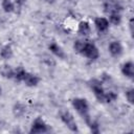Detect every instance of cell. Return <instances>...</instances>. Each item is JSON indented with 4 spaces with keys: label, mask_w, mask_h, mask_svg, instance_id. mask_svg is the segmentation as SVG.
I'll list each match as a JSON object with an SVG mask.
<instances>
[{
    "label": "cell",
    "mask_w": 134,
    "mask_h": 134,
    "mask_svg": "<svg viewBox=\"0 0 134 134\" xmlns=\"http://www.w3.org/2000/svg\"><path fill=\"white\" fill-rule=\"evenodd\" d=\"M71 104H72V107L75 109V111L84 118L85 122L88 125L91 121V119H92L90 117V115H89V105H88V102L85 98L75 97V98L72 99Z\"/></svg>",
    "instance_id": "6da1fadb"
},
{
    "label": "cell",
    "mask_w": 134,
    "mask_h": 134,
    "mask_svg": "<svg viewBox=\"0 0 134 134\" xmlns=\"http://www.w3.org/2000/svg\"><path fill=\"white\" fill-rule=\"evenodd\" d=\"M89 87L91 88L95 98L99 102V103H106V98H105V90L102 87V82L97 79H92L89 81Z\"/></svg>",
    "instance_id": "7a4b0ae2"
},
{
    "label": "cell",
    "mask_w": 134,
    "mask_h": 134,
    "mask_svg": "<svg viewBox=\"0 0 134 134\" xmlns=\"http://www.w3.org/2000/svg\"><path fill=\"white\" fill-rule=\"evenodd\" d=\"M49 131H50V129H49L48 125L41 117H37L31 124L29 133H31V134H41V133H47Z\"/></svg>",
    "instance_id": "3957f363"
},
{
    "label": "cell",
    "mask_w": 134,
    "mask_h": 134,
    "mask_svg": "<svg viewBox=\"0 0 134 134\" xmlns=\"http://www.w3.org/2000/svg\"><path fill=\"white\" fill-rule=\"evenodd\" d=\"M60 118L63 121V124L72 132H77V125L75 122V119L73 117V115L69 112V111H63L60 113Z\"/></svg>",
    "instance_id": "277c9868"
},
{
    "label": "cell",
    "mask_w": 134,
    "mask_h": 134,
    "mask_svg": "<svg viewBox=\"0 0 134 134\" xmlns=\"http://www.w3.org/2000/svg\"><path fill=\"white\" fill-rule=\"evenodd\" d=\"M83 55H85L86 58L90 59V60H96L99 55V52H98V49L97 47L93 44V43H90V42H85V45H84V48H83V51L82 53Z\"/></svg>",
    "instance_id": "5b68a950"
},
{
    "label": "cell",
    "mask_w": 134,
    "mask_h": 134,
    "mask_svg": "<svg viewBox=\"0 0 134 134\" xmlns=\"http://www.w3.org/2000/svg\"><path fill=\"white\" fill-rule=\"evenodd\" d=\"M109 21L108 19L104 18V17H97L95 18L94 20V25H95V28L99 31V32H104V31H107L108 28H109Z\"/></svg>",
    "instance_id": "8992f818"
},
{
    "label": "cell",
    "mask_w": 134,
    "mask_h": 134,
    "mask_svg": "<svg viewBox=\"0 0 134 134\" xmlns=\"http://www.w3.org/2000/svg\"><path fill=\"white\" fill-rule=\"evenodd\" d=\"M48 48H49V50H50L55 57H58L59 59L64 60V59L66 58V53H65V51H64L63 48H62L59 44H57L55 42L50 43V44L48 45Z\"/></svg>",
    "instance_id": "52a82bcc"
},
{
    "label": "cell",
    "mask_w": 134,
    "mask_h": 134,
    "mask_svg": "<svg viewBox=\"0 0 134 134\" xmlns=\"http://www.w3.org/2000/svg\"><path fill=\"white\" fill-rule=\"evenodd\" d=\"M104 8H105V12L108 14L119 13V10H121V6L113 0H107L106 3L104 4Z\"/></svg>",
    "instance_id": "ba28073f"
},
{
    "label": "cell",
    "mask_w": 134,
    "mask_h": 134,
    "mask_svg": "<svg viewBox=\"0 0 134 134\" xmlns=\"http://www.w3.org/2000/svg\"><path fill=\"white\" fill-rule=\"evenodd\" d=\"M121 73L129 79H133V76H134V64L132 61H128V62L122 64Z\"/></svg>",
    "instance_id": "9c48e42d"
},
{
    "label": "cell",
    "mask_w": 134,
    "mask_h": 134,
    "mask_svg": "<svg viewBox=\"0 0 134 134\" xmlns=\"http://www.w3.org/2000/svg\"><path fill=\"white\" fill-rule=\"evenodd\" d=\"M22 82H24L25 85L28 86V87H35V86H37V85L39 84V82H40V77H39L38 75H36V74L26 72V74L24 75Z\"/></svg>",
    "instance_id": "30bf717a"
},
{
    "label": "cell",
    "mask_w": 134,
    "mask_h": 134,
    "mask_svg": "<svg viewBox=\"0 0 134 134\" xmlns=\"http://www.w3.org/2000/svg\"><path fill=\"white\" fill-rule=\"evenodd\" d=\"M109 52L112 57H119L122 52V46L118 41H112L109 44Z\"/></svg>",
    "instance_id": "8fae6325"
},
{
    "label": "cell",
    "mask_w": 134,
    "mask_h": 134,
    "mask_svg": "<svg viewBox=\"0 0 134 134\" xmlns=\"http://www.w3.org/2000/svg\"><path fill=\"white\" fill-rule=\"evenodd\" d=\"M26 112V107L22 103H16L13 106V114L16 117H22Z\"/></svg>",
    "instance_id": "7c38bea8"
},
{
    "label": "cell",
    "mask_w": 134,
    "mask_h": 134,
    "mask_svg": "<svg viewBox=\"0 0 134 134\" xmlns=\"http://www.w3.org/2000/svg\"><path fill=\"white\" fill-rule=\"evenodd\" d=\"M77 32L82 36H88L91 32V27L87 21H81L77 26Z\"/></svg>",
    "instance_id": "4fadbf2b"
},
{
    "label": "cell",
    "mask_w": 134,
    "mask_h": 134,
    "mask_svg": "<svg viewBox=\"0 0 134 134\" xmlns=\"http://www.w3.org/2000/svg\"><path fill=\"white\" fill-rule=\"evenodd\" d=\"M0 73L5 79H13L14 77V69L9 65H6V64H4L0 67Z\"/></svg>",
    "instance_id": "5bb4252c"
},
{
    "label": "cell",
    "mask_w": 134,
    "mask_h": 134,
    "mask_svg": "<svg viewBox=\"0 0 134 134\" xmlns=\"http://www.w3.org/2000/svg\"><path fill=\"white\" fill-rule=\"evenodd\" d=\"M0 57L3 60H9L13 57V49L9 45H5L0 50Z\"/></svg>",
    "instance_id": "9a60e30c"
},
{
    "label": "cell",
    "mask_w": 134,
    "mask_h": 134,
    "mask_svg": "<svg viewBox=\"0 0 134 134\" xmlns=\"http://www.w3.org/2000/svg\"><path fill=\"white\" fill-rule=\"evenodd\" d=\"M26 72H27V71H26L22 66H19V67H17V68L14 70V77H13V79H15L17 82H22L24 75L26 74Z\"/></svg>",
    "instance_id": "2e32d148"
},
{
    "label": "cell",
    "mask_w": 134,
    "mask_h": 134,
    "mask_svg": "<svg viewBox=\"0 0 134 134\" xmlns=\"http://www.w3.org/2000/svg\"><path fill=\"white\" fill-rule=\"evenodd\" d=\"M1 6L5 13H12L15 10V4L12 0H2Z\"/></svg>",
    "instance_id": "e0dca14e"
},
{
    "label": "cell",
    "mask_w": 134,
    "mask_h": 134,
    "mask_svg": "<svg viewBox=\"0 0 134 134\" xmlns=\"http://www.w3.org/2000/svg\"><path fill=\"white\" fill-rule=\"evenodd\" d=\"M109 23L113 25H119L121 23V16L119 13H112L109 14Z\"/></svg>",
    "instance_id": "ac0fdd59"
},
{
    "label": "cell",
    "mask_w": 134,
    "mask_h": 134,
    "mask_svg": "<svg viewBox=\"0 0 134 134\" xmlns=\"http://www.w3.org/2000/svg\"><path fill=\"white\" fill-rule=\"evenodd\" d=\"M85 42H86V41H82V40H77V41L74 42L73 48H74V50H75L77 53H82L83 48H84V45H85Z\"/></svg>",
    "instance_id": "d6986e66"
},
{
    "label": "cell",
    "mask_w": 134,
    "mask_h": 134,
    "mask_svg": "<svg viewBox=\"0 0 134 134\" xmlns=\"http://www.w3.org/2000/svg\"><path fill=\"white\" fill-rule=\"evenodd\" d=\"M105 98H106V103H111L117 99V93L113 92V91H109L105 93Z\"/></svg>",
    "instance_id": "ffe728a7"
},
{
    "label": "cell",
    "mask_w": 134,
    "mask_h": 134,
    "mask_svg": "<svg viewBox=\"0 0 134 134\" xmlns=\"http://www.w3.org/2000/svg\"><path fill=\"white\" fill-rule=\"evenodd\" d=\"M87 126L90 128V130H91V132H92V133L97 134V133L99 132V126H98L97 121H94V120H92V119H91V121H90Z\"/></svg>",
    "instance_id": "44dd1931"
},
{
    "label": "cell",
    "mask_w": 134,
    "mask_h": 134,
    "mask_svg": "<svg viewBox=\"0 0 134 134\" xmlns=\"http://www.w3.org/2000/svg\"><path fill=\"white\" fill-rule=\"evenodd\" d=\"M126 98H127V100L131 105L134 104V89L131 88V89H129V90L126 91Z\"/></svg>",
    "instance_id": "7402d4cb"
},
{
    "label": "cell",
    "mask_w": 134,
    "mask_h": 134,
    "mask_svg": "<svg viewBox=\"0 0 134 134\" xmlns=\"http://www.w3.org/2000/svg\"><path fill=\"white\" fill-rule=\"evenodd\" d=\"M25 1H26V0H15V3H16L19 7H21V6L25 3Z\"/></svg>",
    "instance_id": "603a6c76"
},
{
    "label": "cell",
    "mask_w": 134,
    "mask_h": 134,
    "mask_svg": "<svg viewBox=\"0 0 134 134\" xmlns=\"http://www.w3.org/2000/svg\"><path fill=\"white\" fill-rule=\"evenodd\" d=\"M129 25H130V29H131V32H133V19H131V20H130V23H129Z\"/></svg>",
    "instance_id": "cb8c5ba5"
},
{
    "label": "cell",
    "mask_w": 134,
    "mask_h": 134,
    "mask_svg": "<svg viewBox=\"0 0 134 134\" xmlns=\"http://www.w3.org/2000/svg\"><path fill=\"white\" fill-rule=\"evenodd\" d=\"M47 3H49V4H52V3H54L55 2V0H45Z\"/></svg>",
    "instance_id": "d4e9b609"
},
{
    "label": "cell",
    "mask_w": 134,
    "mask_h": 134,
    "mask_svg": "<svg viewBox=\"0 0 134 134\" xmlns=\"http://www.w3.org/2000/svg\"><path fill=\"white\" fill-rule=\"evenodd\" d=\"M1 93H2V88L0 87V95H1Z\"/></svg>",
    "instance_id": "484cf974"
}]
</instances>
